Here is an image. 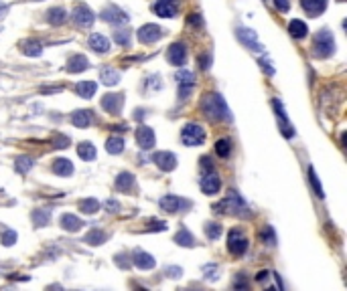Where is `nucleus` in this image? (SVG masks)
Instances as JSON below:
<instances>
[{
	"label": "nucleus",
	"mask_w": 347,
	"mask_h": 291,
	"mask_svg": "<svg viewBox=\"0 0 347 291\" xmlns=\"http://www.w3.org/2000/svg\"><path fill=\"white\" fill-rule=\"evenodd\" d=\"M201 109L205 111L207 118H211V120L231 122L230 107H228L226 99H224L220 93H209V95H205V99L201 101Z\"/></svg>",
	"instance_id": "f257e3e1"
},
{
	"label": "nucleus",
	"mask_w": 347,
	"mask_h": 291,
	"mask_svg": "<svg viewBox=\"0 0 347 291\" xmlns=\"http://www.w3.org/2000/svg\"><path fill=\"white\" fill-rule=\"evenodd\" d=\"M215 208V212H230V214H235V216H250L252 214V210L248 208V205L242 200V196L237 194V192H230L228 194V198L224 200V203H220V205H215L213 207Z\"/></svg>",
	"instance_id": "f03ea898"
},
{
	"label": "nucleus",
	"mask_w": 347,
	"mask_h": 291,
	"mask_svg": "<svg viewBox=\"0 0 347 291\" xmlns=\"http://www.w3.org/2000/svg\"><path fill=\"white\" fill-rule=\"evenodd\" d=\"M335 51V41H333V35L323 29L317 33L315 41H313V55L319 57V59H327L329 55H333Z\"/></svg>",
	"instance_id": "7ed1b4c3"
},
{
	"label": "nucleus",
	"mask_w": 347,
	"mask_h": 291,
	"mask_svg": "<svg viewBox=\"0 0 347 291\" xmlns=\"http://www.w3.org/2000/svg\"><path fill=\"white\" fill-rule=\"evenodd\" d=\"M181 140L185 146H191V148L201 146L205 142V129L199 124H187L181 129Z\"/></svg>",
	"instance_id": "20e7f679"
},
{
	"label": "nucleus",
	"mask_w": 347,
	"mask_h": 291,
	"mask_svg": "<svg viewBox=\"0 0 347 291\" xmlns=\"http://www.w3.org/2000/svg\"><path fill=\"white\" fill-rule=\"evenodd\" d=\"M228 249L233 255H244L248 249V239L244 237V233L240 229H231L228 235Z\"/></svg>",
	"instance_id": "39448f33"
},
{
	"label": "nucleus",
	"mask_w": 347,
	"mask_h": 291,
	"mask_svg": "<svg viewBox=\"0 0 347 291\" xmlns=\"http://www.w3.org/2000/svg\"><path fill=\"white\" fill-rule=\"evenodd\" d=\"M159 205H161V208L165 210V212H181V210H187L189 207H191V203L189 200H185V198H179V196H173V194H167V196H163L161 200H159Z\"/></svg>",
	"instance_id": "423d86ee"
},
{
	"label": "nucleus",
	"mask_w": 347,
	"mask_h": 291,
	"mask_svg": "<svg viewBox=\"0 0 347 291\" xmlns=\"http://www.w3.org/2000/svg\"><path fill=\"white\" fill-rule=\"evenodd\" d=\"M71 18L77 22L79 27L88 29V27H92V25H94L96 14H94V10H92L90 6H85V4H77V6L71 10Z\"/></svg>",
	"instance_id": "0eeeda50"
},
{
	"label": "nucleus",
	"mask_w": 347,
	"mask_h": 291,
	"mask_svg": "<svg viewBox=\"0 0 347 291\" xmlns=\"http://www.w3.org/2000/svg\"><path fill=\"white\" fill-rule=\"evenodd\" d=\"M122 105H124V95L122 93H108L102 99V107L108 111V114H112V116H118L120 114Z\"/></svg>",
	"instance_id": "6e6552de"
},
{
	"label": "nucleus",
	"mask_w": 347,
	"mask_h": 291,
	"mask_svg": "<svg viewBox=\"0 0 347 291\" xmlns=\"http://www.w3.org/2000/svg\"><path fill=\"white\" fill-rule=\"evenodd\" d=\"M102 18L106 20V22H110V25H126L128 22V16H126V12L124 10H120L118 6H106L104 10H102Z\"/></svg>",
	"instance_id": "1a4fd4ad"
},
{
	"label": "nucleus",
	"mask_w": 347,
	"mask_h": 291,
	"mask_svg": "<svg viewBox=\"0 0 347 291\" xmlns=\"http://www.w3.org/2000/svg\"><path fill=\"white\" fill-rule=\"evenodd\" d=\"M272 105H274V111H276V118H278V122H280V127H283L280 131H283L287 138H292V136H294V129H292V125H290V124H289V120H287L285 105L280 103L278 99H274V101H272Z\"/></svg>",
	"instance_id": "9d476101"
},
{
	"label": "nucleus",
	"mask_w": 347,
	"mask_h": 291,
	"mask_svg": "<svg viewBox=\"0 0 347 291\" xmlns=\"http://www.w3.org/2000/svg\"><path fill=\"white\" fill-rule=\"evenodd\" d=\"M222 188V180H220V176L215 174L213 170L205 172V176L201 178V190L205 194H218V190Z\"/></svg>",
	"instance_id": "9b49d317"
},
{
	"label": "nucleus",
	"mask_w": 347,
	"mask_h": 291,
	"mask_svg": "<svg viewBox=\"0 0 347 291\" xmlns=\"http://www.w3.org/2000/svg\"><path fill=\"white\" fill-rule=\"evenodd\" d=\"M155 162L163 172H171L177 168V156L173 152H157L155 154Z\"/></svg>",
	"instance_id": "f8f14e48"
},
{
	"label": "nucleus",
	"mask_w": 347,
	"mask_h": 291,
	"mask_svg": "<svg viewBox=\"0 0 347 291\" xmlns=\"http://www.w3.org/2000/svg\"><path fill=\"white\" fill-rule=\"evenodd\" d=\"M161 37H163V31H161V27H157V25H144V27L138 29V39H140V42L150 44V42H157Z\"/></svg>",
	"instance_id": "ddd939ff"
},
{
	"label": "nucleus",
	"mask_w": 347,
	"mask_h": 291,
	"mask_svg": "<svg viewBox=\"0 0 347 291\" xmlns=\"http://www.w3.org/2000/svg\"><path fill=\"white\" fill-rule=\"evenodd\" d=\"M136 142H138V146H140L142 150H150V148L155 146V142H157L155 131L150 129V127H146V125L138 127V129H136Z\"/></svg>",
	"instance_id": "4468645a"
},
{
	"label": "nucleus",
	"mask_w": 347,
	"mask_h": 291,
	"mask_svg": "<svg viewBox=\"0 0 347 291\" xmlns=\"http://www.w3.org/2000/svg\"><path fill=\"white\" fill-rule=\"evenodd\" d=\"M179 6H177V0H157L155 4V12L163 18H173L177 14Z\"/></svg>",
	"instance_id": "2eb2a0df"
},
{
	"label": "nucleus",
	"mask_w": 347,
	"mask_h": 291,
	"mask_svg": "<svg viewBox=\"0 0 347 291\" xmlns=\"http://www.w3.org/2000/svg\"><path fill=\"white\" fill-rule=\"evenodd\" d=\"M167 57H169L171 65H177V67H181V65L185 63V59H187V49H185V44H183V42H175V44H171V47H169V53H167Z\"/></svg>",
	"instance_id": "dca6fc26"
},
{
	"label": "nucleus",
	"mask_w": 347,
	"mask_h": 291,
	"mask_svg": "<svg viewBox=\"0 0 347 291\" xmlns=\"http://www.w3.org/2000/svg\"><path fill=\"white\" fill-rule=\"evenodd\" d=\"M134 265L140 267V269H153V267L157 265V261L146 251H134Z\"/></svg>",
	"instance_id": "f3484780"
},
{
	"label": "nucleus",
	"mask_w": 347,
	"mask_h": 291,
	"mask_svg": "<svg viewBox=\"0 0 347 291\" xmlns=\"http://www.w3.org/2000/svg\"><path fill=\"white\" fill-rule=\"evenodd\" d=\"M90 47L96 53H108V51H110V41H108L104 35H100V33H94L90 37Z\"/></svg>",
	"instance_id": "a211bd4d"
},
{
	"label": "nucleus",
	"mask_w": 347,
	"mask_h": 291,
	"mask_svg": "<svg viewBox=\"0 0 347 291\" xmlns=\"http://www.w3.org/2000/svg\"><path fill=\"white\" fill-rule=\"evenodd\" d=\"M90 67V61H88V57H83V55H75V57H71L69 59V63H67V71L69 73H81V71H85Z\"/></svg>",
	"instance_id": "6ab92c4d"
},
{
	"label": "nucleus",
	"mask_w": 347,
	"mask_h": 291,
	"mask_svg": "<svg viewBox=\"0 0 347 291\" xmlns=\"http://www.w3.org/2000/svg\"><path fill=\"white\" fill-rule=\"evenodd\" d=\"M237 39H240L246 47H252L254 51H260V42L256 39V33L254 31H248V29H237Z\"/></svg>",
	"instance_id": "aec40b11"
},
{
	"label": "nucleus",
	"mask_w": 347,
	"mask_h": 291,
	"mask_svg": "<svg viewBox=\"0 0 347 291\" xmlns=\"http://www.w3.org/2000/svg\"><path fill=\"white\" fill-rule=\"evenodd\" d=\"M96 89H98L96 81H79V83L75 85V91H77V95H79V97H83V99H90V97H94V95H96Z\"/></svg>",
	"instance_id": "412c9836"
},
{
	"label": "nucleus",
	"mask_w": 347,
	"mask_h": 291,
	"mask_svg": "<svg viewBox=\"0 0 347 291\" xmlns=\"http://www.w3.org/2000/svg\"><path fill=\"white\" fill-rule=\"evenodd\" d=\"M92 122H94L92 111H88V109H79V111H75V114L71 116V124L75 127H88Z\"/></svg>",
	"instance_id": "4be33fe9"
},
{
	"label": "nucleus",
	"mask_w": 347,
	"mask_h": 291,
	"mask_svg": "<svg viewBox=\"0 0 347 291\" xmlns=\"http://www.w3.org/2000/svg\"><path fill=\"white\" fill-rule=\"evenodd\" d=\"M61 227L65 231H69V233H77L81 227H83V222L75 216V214H63L61 216Z\"/></svg>",
	"instance_id": "5701e85b"
},
{
	"label": "nucleus",
	"mask_w": 347,
	"mask_h": 291,
	"mask_svg": "<svg viewBox=\"0 0 347 291\" xmlns=\"http://www.w3.org/2000/svg\"><path fill=\"white\" fill-rule=\"evenodd\" d=\"M300 4L309 14H321L327 6V0H300Z\"/></svg>",
	"instance_id": "b1692460"
},
{
	"label": "nucleus",
	"mask_w": 347,
	"mask_h": 291,
	"mask_svg": "<svg viewBox=\"0 0 347 291\" xmlns=\"http://www.w3.org/2000/svg\"><path fill=\"white\" fill-rule=\"evenodd\" d=\"M53 172L59 174V176H71L73 174V164L71 160H65V158H59L53 162Z\"/></svg>",
	"instance_id": "393cba45"
},
{
	"label": "nucleus",
	"mask_w": 347,
	"mask_h": 291,
	"mask_svg": "<svg viewBox=\"0 0 347 291\" xmlns=\"http://www.w3.org/2000/svg\"><path fill=\"white\" fill-rule=\"evenodd\" d=\"M77 154H79V158L81 160H96V146L92 142H81L77 146Z\"/></svg>",
	"instance_id": "a878e982"
},
{
	"label": "nucleus",
	"mask_w": 347,
	"mask_h": 291,
	"mask_svg": "<svg viewBox=\"0 0 347 291\" xmlns=\"http://www.w3.org/2000/svg\"><path fill=\"white\" fill-rule=\"evenodd\" d=\"M289 33L294 37V39H302V37H307V33H309V29H307V25L302 20H290V25H289Z\"/></svg>",
	"instance_id": "bb28decb"
},
{
	"label": "nucleus",
	"mask_w": 347,
	"mask_h": 291,
	"mask_svg": "<svg viewBox=\"0 0 347 291\" xmlns=\"http://www.w3.org/2000/svg\"><path fill=\"white\" fill-rule=\"evenodd\" d=\"M132 184H134V176L130 174V172H122V174H118V178H116V188H118V190L126 192V190L132 188Z\"/></svg>",
	"instance_id": "cd10ccee"
},
{
	"label": "nucleus",
	"mask_w": 347,
	"mask_h": 291,
	"mask_svg": "<svg viewBox=\"0 0 347 291\" xmlns=\"http://www.w3.org/2000/svg\"><path fill=\"white\" fill-rule=\"evenodd\" d=\"M47 20H49V25L59 27V25H63V22L67 20V12H65L63 8H51L47 12Z\"/></svg>",
	"instance_id": "c85d7f7f"
},
{
	"label": "nucleus",
	"mask_w": 347,
	"mask_h": 291,
	"mask_svg": "<svg viewBox=\"0 0 347 291\" xmlns=\"http://www.w3.org/2000/svg\"><path fill=\"white\" fill-rule=\"evenodd\" d=\"M23 53L27 57H39L43 53V47L39 41H27V42H23Z\"/></svg>",
	"instance_id": "c756f323"
},
{
	"label": "nucleus",
	"mask_w": 347,
	"mask_h": 291,
	"mask_svg": "<svg viewBox=\"0 0 347 291\" xmlns=\"http://www.w3.org/2000/svg\"><path fill=\"white\" fill-rule=\"evenodd\" d=\"M79 210L85 212V214H96L100 210V203L96 198H85V200H81V203H79Z\"/></svg>",
	"instance_id": "7c9ffc66"
},
{
	"label": "nucleus",
	"mask_w": 347,
	"mask_h": 291,
	"mask_svg": "<svg viewBox=\"0 0 347 291\" xmlns=\"http://www.w3.org/2000/svg\"><path fill=\"white\" fill-rule=\"evenodd\" d=\"M31 218H33V222H35L37 227H47L49 225V218H51V212L47 208H41V210H35Z\"/></svg>",
	"instance_id": "2f4dec72"
},
{
	"label": "nucleus",
	"mask_w": 347,
	"mask_h": 291,
	"mask_svg": "<svg viewBox=\"0 0 347 291\" xmlns=\"http://www.w3.org/2000/svg\"><path fill=\"white\" fill-rule=\"evenodd\" d=\"M102 81L106 83V85H116V83H120V73L118 71H114V69H110V67H106V69H102Z\"/></svg>",
	"instance_id": "473e14b6"
},
{
	"label": "nucleus",
	"mask_w": 347,
	"mask_h": 291,
	"mask_svg": "<svg viewBox=\"0 0 347 291\" xmlns=\"http://www.w3.org/2000/svg\"><path fill=\"white\" fill-rule=\"evenodd\" d=\"M106 150L110 152V154H120L124 150V140L120 136H112V138H108L106 142Z\"/></svg>",
	"instance_id": "72a5a7b5"
},
{
	"label": "nucleus",
	"mask_w": 347,
	"mask_h": 291,
	"mask_svg": "<svg viewBox=\"0 0 347 291\" xmlns=\"http://www.w3.org/2000/svg\"><path fill=\"white\" fill-rule=\"evenodd\" d=\"M106 239H108V235H106L104 231H98V229H96V231H90L88 235H85L83 241L88 243V245H94V247H96V245H102Z\"/></svg>",
	"instance_id": "f704fd0d"
},
{
	"label": "nucleus",
	"mask_w": 347,
	"mask_h": 291,
	"mask_svg": "<svg viewBox=\"0 0 347 291\" xmlns=\"http://www.w3.org/2000/svg\"><path fill=\"white\" fill-rule=\"evenodd\" d=\"M175 243L177 245H181V247H193V235L189 233V231H185V229H181L177 235H175Z\"/></svg>",
	"instance_id": "c9c22d12"
},
{
	"label": "nucleus",
	"mask_w": 347,
	"mask_h": 291,
	"mask_svg": "<svg viewBox=\"0 0 347 291\" xmlns=\"http://www.w3.org/2000/svg\"><path fill=\"white\" fill-rule=\"evenodd\" d=\"M177 81H179L181 87H193V83H195V75H193L191 71H187V69H181V71L177 73Z\"/></svg>",
	"instance_id": "e433bc0d"
},
{
	"label": "nucleus",
	"mask_w": 347,
	"mask_h": 291,
	"mask_svg": "<svg viewBox=\"0 0 347 291\" xmlns=\"http://www.w3.org/2000/svg\"><path fill=\"white\" fill-rule=\"evenodd\" d=\"M205 233H207V237L211 241H218L222 237V225H220V222H207V225H205Z\"/></svg>",
	"instance_id": "4c0bfd02"
},
{
	"label": "nucleus",
	"mask_w": 347,
	"mask_h": 291,
	"mask_svg": "<svg viewBox=\"0 0 347 291\" xmlns=\"http://www.w3.org/2000/svg\"><path fill=\"white\" fill-rule=\"evenodd\" d=\"M215 152H218V156H222V158H228L230 152H231V142L228 138L218 140V144H215Z\"/></svg>",
	"instance_id": "58836bf2"
},
{
	"label": "nucleus",
	"mask_w": 347,
	"mask_h": 291,
	"mask_svg": "<svg viewBox=\"0 0 347 291\" xmlns=\"http://www.w3.org/2000/svg\"><path fill=\"white\" fill-rule=\"evenodd\" d=\"M31 168H33V160L29 158V156H18L16 158V172L27 174Z\"/></svg>",
	"instance_id": "ea45409f"
},
{
	"label": "nucleus",
	"mask_w": 347,
	"mask_h": 291,
	"mask_svg": "<svg viewBox=\"0 0 347 291\" xmlns=\"http://www.w3.org/2000/svg\"><path fill=\"white\" fill-rule=\"evenodd\" d=\"M309 180H311V186H313L315 194H317L319 198H323L325 194H323V188H321V184H319V178H317V172H315V168H313V166L309 168Z\"/></svg>",
	"instance_id": "a19ab883"
},
{
	"label": "nucleus",
	"mask_w": 347,
	"mask_h": 291,
	"mask_svg": "<svg viewBox=\"0 0 347 291\" xmlns=\"http://www.w3.org/2000/svg\"><path fill=\"white\" fill-rule=\"evenodd\" d=\"M114 39H116L118 44H122V47H128V44H130V33L128 31H116Z\"/></svg>",
	"instance_id": "79ce46f5"
},
{
	"label": "nucleus",
	"mask_w": 347,
	"mask_h": 291,
	"mask_svg": "<svg viewBox=\"0 0 347 291\" xmlns=\"http://www.w3.org/2000/svg\"><path fill=\"white\" fill-rule=\"evenodd\" d=\"M14 243H16V233H14L12 229L4 231V233H2V245H6V247H12Z\"/></svg>",
	"instance_id": "37998d69"
},
{
	"label": "nucleus",
	"mask_w": 347,
	"mask_h": 291,
	"mask_svg": "<svg viewBox=\"0 0 347 291\" xmlns=\"http://www.w3.org/2000/svg\"><path fill=\"white\" fill-rule=\"evenodd\" d=\"M260 237H262V241H264V243L268 241V245H274V243H276V239H274V231H272V227H266V229L262 231V235H260Z\"/></svg>",
	"instance_id": "c03bdc74"
},
{
	"label": "nucleus",
	"mask_w": 347,
	"mask_h": 291,
	"mask_svg": "<svg viewBox=\"0 0 347 291\" xmlns=\"http://www.w3.org/2000/svg\"><path fill=\"white\" fill-rule=\"evenodd\" d=\"M203 271L209 273V275H207L209 281H213L215 277H218V267H215V265H207V267H203Z\"/></svg>",
	"instance_id": "a18cd8bd"
},
{
	"label": "nucleus",
	"mask_w": 347,
	"mask_h": 291,
	"mask_svg": "<svg viewBox=\"0 0 347 291\" xmlns=\"http://www.w3.org/2000/svg\"><path fill=\"white\" fill-rule=\"evenodd\" d=\"M148 225H150L148 229H153V231H165V227H167L163 220H150Z\"/></svg>",
	"instance_id": "49530a36"
},
{
	"label": "nucleus",
	"mask_w": 347,
	"mask_h": 291,
	"mask_svg": "<svg viewBox=\"0 0 347 291\" xmlns=\"http://www.w3.org/2000/svg\"><path fill=\"white\" fill-rule=\"evenodd\" d=\"M274 4H276V8H278V10H283V12H287V10L290 8L289 0H274Z\"/></svg>",
	"instance_id": "de8ad7c7"
},
{
	"label": "nucleus",
	"mask_w": 347,
	"mask_h": 291,
	"mask_svg": "<svg viewBox=\"0 0 347 291\" xmlns=\"http://www.w3.org/2000/svg\"><path fill=\"white\" fill-rule=\"evenodd\" d=\"M167 275H171L173 279H179V277H181V269H179V267H169V269H167Z\"/></svg>",
	"instance_id": "09e8293b"
},
{
	"label": "nucleus",
	"mask_w": 347,
	"mask_h": 291,
	"mask_svg": "<svg viewBox=\"0 0 347 291\" xmlns=\"http://www.w3.org/2000/svg\"><path fill=\"white\" fill-rule=\"evenodd\" d=\"M106 208L110 210V212H118V210H120V205L116 203V200H108V203H106Z\"/></svg>",
	"instance_id": "8fccbe9b"
},
{
	"label": "nucleus",
	"mask_w": 347,
	"mask_h": 291,
	"mask_svg": "<svg viewBox=\"0 0 347 291\" xmlns=\"http://www.w3.org/2000/svg\"><path fill=\"white\" fill-rule=\"evenodd\" d=\"M199 162H201V166H203V170H205V172H209V170H213V164H211V160L207 158V156H205V158H201Z\"/></svg>",
	"instance_id": "3c124183"
},
{
	"label": "nucleus",
	"mask_w": 347,
	"mask_h": 291,
	"mask_svg": "<svg viewBox=\"0 0 347 291\" xmlns=\"http://www.w3.org/2000/svg\"><path fill=\"white\" fill-rule=\"evenodd\" d=\"M209 63H211V57H209V55H203V57H199V65L203 67V69H209Z\"/></svg>",
	"instance_id": "603ef678"
},
{
	"label": "nucleus",
	"mask_w": 347,
	"mask_h": 291,
	"mask_svg": "<svg viewBox=\"0 0 347 291\" xmlns=\"http://www.w3.org/2000/svg\"><path fill=\"white\" fill-rule=\"evenodd\" d=\"M67 144H69V140H67V138H63V136H59L57 142H55L57 148H67Z\"/></svg>",
	"instance_id": "864d4df0"
},
{
	"label": "nucleus",
	"mask_w": 347,
	"mask_h": 291,
	"mask_svg": "<svg viewBox=\"0 0 347 291\" xmlns=\"http://www.w3.org/2000/svg\"><path fill=\"white\" fill-rule=\"evenodd\" d=\"M268 277H270V273H268V271H260V273L256 275V281H260V283H262V281H266Z\"/></svg>",
	"instance_id": "5fc2aeb1"
},
{
	"label": "nucleus",
	"mask_w": 347,
	"mask_h": 291,
	"mask_svg": "<svg viewBox=\"0 0 347 291\" xmlns=\"http://www.w3.org/2000/svg\"><path fill=\"white\" fill-rule=\"evenodd\" d=\"M189 22H193V25H201L203 20H201V16H199V14H191V16H189Z\"/></svg>",
	"instance_id": "6e6d98bb"
},
{
	"label": "nucleus",
	"mask_w": 347,
	"mask_h": 291,
	"mask_svg": "<svg viewBox=\"0 0 347 291\" xmlns=\"http://www.w3.org/2000/svg\"><path fill=\"white\" fill-rule=\"evenodd\" d=\"M6 12H8V6H6V4H2V2H0V18H2V16H4Z\"/></svg>",
	"instance_id": "4d7b16f0"
}]
</instances>
